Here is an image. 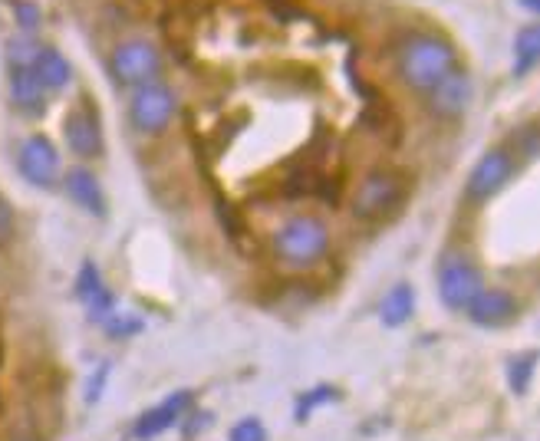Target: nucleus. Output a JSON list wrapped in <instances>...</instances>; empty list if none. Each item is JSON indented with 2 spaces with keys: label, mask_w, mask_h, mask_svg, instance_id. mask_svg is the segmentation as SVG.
Listing matches in <instances>:
<instances>
[{
  "label": "nucleus",
  "mask_w": 540,
  "mask_h": 441,
  "mask_svg": "<svg viewBox=\"0 0 540 441\" xmlns=\"http://www.w3.org/2000/svg\"><path fill=\"white\" fill-rule=\"evenodd\" d=\"M396 66L402 83L425 96L438 79L455 70L458 53L452 47V40L438 37V33H415V37L402 43Z\"/></svg>",
  "instance_id": "obj_1"
},
{
  "label": "nucleus",
  "mask_w": 540,
  "mask_h": 441,
  "mask_svg": "<svg viewBox=\"0 0 540 441\" xmlns=\"http://www.w3.org/2000/svg\"><path fill=\"white\" fill-rule=\"evenodd\" d=\"M330 251V231L313 214H294L274 234V254L290 267H313Z\"/></svg>",
  "instance_id": "obj_2"
},
{
  "label": "nucleus",
  "mask_w": 540,
  "mask_h": 441,
  "mask_svg": "<svg viewBox=\"0 0 540 441\" xmlns=\"http://www.w3.org/2000/svg\"><path fill=\"white\" fill-rule=\"evenodd\" d=\"M409 195V178L396 168H373L353 195V214L359 221H382L402 208Z\"/></svg>",
  "instance_id": "obj_3"
},
{
  "label": "nucleus",
  "mask_w": 540,
  "mask_h": 441,
  "mask_svg": "<svg viewBox=\"0 0 540 441\" xmlns=\"http://www.w3.org/2000/svg\"><path fill=\"white\" fill-rule=\"evenodd\" d=\"M175 112H178V99L165 83H159V79L135 86V93L129 99V122H132V129L142 135H162L168 126H172Z\"/></svg>",
  "instance_id": "obj_4"
},
{
  "label": "nucleus",
  "mask_w": 540,
  "mask_h": 441,
  "mask_svg": "<svg viewBox=\"0 0 540 441\" xmlns=\"http://www.w3.org/2000/svg\"><path fill=\"white\" fill-rule=\"evenodd\" d=\"M162 70V56L155 50V43L149 40H122L116 50L109 56V73L116 79L119 86H142V83H152L155 76Z\"/></svg>",
  "instance_id": "obj_5"
},
{
  "label": "nucleus",
  "mask_w": 540,
  "mask_h": 441,
  "mask_svg": "<svg viewBox=\"0 0 540 441\" xmlns=\"http://www.w3.org/2000/svg\"><path fill=\"white\" fill-rule=\"evenodd\" d=\"M481 290H485V277L468 257L455 254L442 260V267H438V297H442L448 310L465 313Z\"/></svg>",
  "instance_id": "obj_6"
},
{
  "label": "nucleus",
  "mask_w": 540,
  "mask_h": 441,
  "mask_svg": "<svg viewBox=\"0 0 540 441\" xmlns=\"http://www.w3.org/2000/svg\"><path fill=\"white\" fill-rule=\"evenodd\" d=\"M514 152L508 149V145H498V149H488L485 155L478 158V165L471 168V175H468V198L471 201H488L494 198L498 191L511 182V175H514Z\"/></svg>",
  "instance_id": "obj_7"
},
{
  "label": "nucleus",
  "mask_w": 540,
  "mask_h": 441,
  "mask_svg": "<svg viewBox=\"0 0 540 441\" xmlns=\"http://www.w3.org/2000/svg\"><path fill=\"white\" fill-rule=\"evenodd\" d=\"M17 168L33 188H53L60 182V152L47 135H30L17 149Z\"/></svg>",
  "instance_id": "obj_8"
},
{
  "label": "nucleus",
  "mask_w": 540,
  "mask_h": 441,
  "mask_svg": "<svg viewBox=\"0 0 540 441\" xmlns=\"http://www.w3.org/2000/svg\"><path fill=\"white\" fill-rule=\"evenodd\" d=\"M471 96H475L471 76L461 70V66H455L452 73H445L429 93H425V106H429V112L438 119H458L465 116V109L471 106Z\"/></svg>",
  "instance_id": "obj_9"
},
{
  "label": "nucleus",
  "mask_w": 540,
  "mask_h": 441,
  "mask_svg": "<svg viewBox=\"0 0 540 441\" xmlns=\"http://www.w3.org/2000/svg\"><path fill=\"white\" fill-rule=\"evenodd\" d=\"M465 313H468V320L475 326H485V330H501V326H511L517 316H521V300H517L511 290L485 287L475 300H471V307Z\"/></svg>",
  "instance_id": "obj_10"
},
{
  "label": "nucleus",
  "mask_w": 540,
  "mask_h": 441,
  "mask_svg": "<svg viewBox=\"0 0 540 441\" xmlns=\"http://www.w3.org/2000/svg\"><path fill=\"white\" fill-rule=\"evenodd\" d=\"M191 402H195V392H188V389L168 395L165 402H159L155 409H149V412L139 418V422H135L132 435L139 438V441L159 438L162 432H168V428H175L178 422H182V415L191 409Z\"/></svg>",
  "instance_id": "obj_11"
},
{
  "label": "nucleus",
  "mask_w": 540,
  "mask_h": 441,
  "mask_svg": "<svg viewBox=\"0 0 540 441\" xmlns=\"http://www.w3.org/2000/svg\"><path fill=\"white\" fill-rule=\"evenodd\" d=\"M66 145L73 155L80 158H96L103 155V132H99V116L89 106H76L70 116L63 119Z\"/></svg>",
  "instance_id": "obj_12"
},
{
  "label": "nucleus",
  "mask_w": 540,
  "mask_h": 441,
  "mask_svg": "<svg viewBox=\"0 0 540 441\" xmlns=\"http://www.w3.org/2000/svg\"><path fill=\"white\" fill-rule=\"evenodd\" d=\"M76 297L86 303L89 320H96V323H106L109 316L116 313V300H112V293L103 284L99 267L93 264V260H86V264L80 267V274H76Z\"/></svg>",
  "instance_id": "obj_13"
},
{
  "label": "nucleus",
  "mask_w": 540,
  "mask_h": 441,
  "mask_svg": "<svg viewBox=\"0 0 540 441\" xmlns=\"http://www.w3.org/2000/svg\"><path fill=\"white\" fill-rule=\"evenodd\" d=\"M63 188L86 214H96V218H103L106 214V195H103V188H99L96 175L89 172V168H70V172L63 175Z\"/></svg>",
  "instance_id": "obj_14"
},
{
  "label": "nucleus",
  "mask_w": 540,
  "mask_h": 441,
  "mask_svg": "<svg viewBox=\"0 0 540 441\" xmlns=\"http://www.w3.org/2000/svg\"><path fill=\"white\" fill-rule=\"evenodd\" d=\"M10 103L17 106V112H24V116H40V112H43V103H47V89L40 86L33 66L10 70Z\"/></svg>",
  "instance_id": "obj_15"
},
{
  "label": "nucleus",
  "mask_w": 540,
  "mask_h": 441,
  "mask_svg": "<svg viewBox=\"0 0 540 441\" xmlns=\"http://www.w3.org/2000/svg\"><path fill=\"white\" fill-rule=\"evenodd\" d=\"M33 73H37L40 86L47 89V93H56V89H66L73 79V70L70 63H66V56H60L56 50H40L37 63H33Z\"/></svg>",
  "instance_id": "obj_16"
},
{
  "label": "nucleus",
  "mask_w": 540,
  "mask_h": 441,
  "mask_svg": "<svg viewBox=\"0 0 540 441\" xmlns=\"http://www.w3.org/2000/svg\"><path fill=\"white\" fill-rule=\"evenodd\" d=\"M415 310V290L409 284H399L392 287L386 297H382V307H379V316L386 326H402L409 323V316Z\"/></svg>",
  "instance_id": "obj_17"
},
{
  "label": "nucleus",
  "mask_w": 540,
  "mask_h": 441,
  "mask_svg": "<svg viewBox=\"0 0 540 441\" xmlns=\"http://www.w3.org/2000/svg\"><path fill=\"white\" fill-rule=\"evenodd\" d=\"M537 56H540V30L537 27H524L514 37V73L517 76L531 73Z\"/></svg>",
  "instance_id": "obj_18"
},
{
  "label": "nucleus",
  "mask_w": 540,
  "mask_h": 441,
  "mask_svg": "<svg viewBox=\"0 0 540 441\" xmlns=\"http://www.w3.org/2000/svg\"><path fill=\"white\" fill-rule=\"evenodd\" d=\"M40 43L30 37V33H20L7 43V60H10V70H20V66H33L40 56Z\"/></svg>",
  "instance_id": "obj_19"
},
{
  "label": "nucleus",
  "mask_w": 540,
  "mask_h": 441,
  "mask_svg": "<svg viewBox=\"0 0 540 441\" xmlns=\"http://www.w3.org/2000/svg\"><path fill=\"white\" fill-rule=\"evenodd\" d=\"M534 369H537V353H524V356L511 359L508 382H511L514 395H527V389H531V379H534Z\"/></svg>",
  "instance_id": "obj_20"
},
{
  "label": "nucleus",
  "mask_w": 540,
  "mask_h": 441,
  "mask_svg": "<svg viewBox=\"0 0 540 441\" xmlns=\"http://www.w3.org/2000/svg\"><path fill=\"white\" fill-rule=\"evenodd\" d=\"M333 399H340V392H336L333 386H317V389H310V392H303L300 399H297V409H294V418L303 425L307 418L320 409V405L326 402H333Z\"/></svg>",
  "instance_id": "obj_21"
},
{
  "label": "nucleus",
  "mask_w": 540,
  "mask_h": 441,
  "mask_svg": "<svg viewBox=\"0 0 540 441\" xmlns=\"http://www.w3.org/2000/svg\"><path fill=\"white\" fill-rule=\"evenodd\" d=\"M228 441H267V428L257 422V418H241V422L231 428Z\"/></svg>",
  "instance_id": "obj_22"
},
{
  "label": "nucleus",
  "mask_w": 540,
  "mask_h": 441,
  "mask_svg": "<svg viewBox=\"0 0 540 441\" xmlns=\"http://www.w3.org/2000/svg\"><path fill=\"white\" fill-rule=\"evenodd\" d=\"M514 158H524V162H531L537 155V132L534 126H524L521 132H514Z\"/></svg>",
  "instance_id": "obj_23"
},
{
  "label": "nucleus",
  "mask_w": 540,
  "mask_h": 441,
  "mask_svg": "<svg viewBox=\"0 0 540 441\" xmlns=\"http://www.w3.org/2000/svg\"><path fill=\"white\" fill-rule=\"evenodd\" d=\"M109 363H99V369H96V376L89 379V386H86V402L89 405H96L99 399H103V389H106V382H109Z\"/></svg>",
  "instance_id": "obj_24"
},
{
  "label": "nucleus",
  "mask_w": 540,
  "mask_h": 441,
  "mask_svg": "<svg viewBox=\"0 0 540 441\" xmlns=\"http://www.w3.org/2000/svg\"><path fill=\"white\" fill-rule=\"evenodd\" d=\"M139 330H142V323L132 320V316H116V313H112L106 320V333L109 336H129V333H139Z\"/></svg>",
  "instance_id": "obj_25"
},
{
  "label": "nucleus",
  "mask_w": 540,
  "mask_h": 441,
  "mask_svg": "<svg viewBox=\"0 0 540 441\" xmlns=\"http://www.w3.org/2000/svg\"><path fill=\"white\" fill-rule=\"evenodd\" d=\"M14 14H17V24L24 27V33H33L40 27V7H33V4H17L14 7Z\"/></svg>",
  "instance_id": "obj_26"
},
{
  "label": "nucleus",
  "mask_w": 540,
  "mask_h": 441,
  "mask_svg": "<svg viewBox=\"0 0 540 441\" xmlns=\"http://www.w3.org/2000/svg\"><path fill=\"white\" fill-rule=\"evenodd\" d=\"M10 234H14V211L0 201V244H4Z\"/></svg>",
  "instance_id": "obj_27"
}]
</instances>
